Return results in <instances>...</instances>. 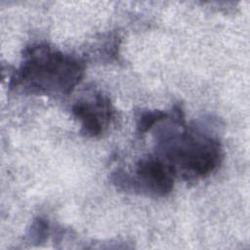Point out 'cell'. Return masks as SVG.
Returning <instances> with one entry per match:
<instances>
[{"instance_id":"obj_1","label":"cell","mask_w":250,"mask_h":250,"mask_svg":"<svg viewBox=\"0 0 250 250\" xmlns=\"http://www.w3.org/2000/svg\"><path fill=\"white\" fill-rule=\"evenodd\" d=\"M174 126L157 132L156 155L175 178L186 181L209 176L222 163L224 152L220 141L197 126L186 127L183 110L173 108Z\"/></svg>"},{"instance_id":"obj_2","label":"cell","mask_w":250,"mask_h":250,"mask_svg":"<svg viewBox=\"0 0 250 250\" xmlns=\"http://www.w3.org/2000/svg\"><path fill=\"white\" fill-rule=\"evenodd\" d=\"M84 72L82 59L46 43H36L24 48L21 62L9 85L24 94L68 95L80 83Z\"/></svg>"},{"instance_id":"obj_3","label":"cell","mask_w":250,"mask_h":250,"mask_svg":"<svg viewBox=\"0 0 250 250\" xmlns=\"http://www.w3.org/2000/svg\"><path fill=\"white\" fill-rule=\"evenodd\" d=\"M111 179L117 188L125 191L164 196L173 189L175 177L157 156H148L140 159L132 172L117 170Z\"/></svg>"},{"instance_id":"obj_4","label":"cell","mask_w":250,"mask_h":250,"mask_svg":"<svg viewBox=\"0 0 250 250\" xmlns=\"http://www.w3.org/2000/svg\"><path fill=\"white\" fill-rule=\"evenodd\" d=\"M71 111L81 123V135L96 138L102 135L110 121L113 107L106 97L98 93L93 99L77 101Z\"/></svg>"},{"instance_id":"obj_5","label":"cell","mask_w":250,"mask_h":250,"mask_svg":"<svg viewBox=\"0 0 250 250\" xmlns=\"http://www.w3.org/2000/svg\"><path fill=\"white\" fill-rule=\"evenodd\" d=\"M169 117L170 113L158 109L143 111L137 119V131L140 134H144L149 131L155 124L167 120Z\"/></svg>"},{"instance_id":"obj_6","label":"cell","mask_w":250,"mask_h":250,"mask_svg":"<svg viewBox=\"0 0 250 250\" xmlns=\"http://www.w3.org/2000/svg\"><path fill=\"white\" fill-rule=\"evenodd\" d=\"M49 224L43 218H36L27 231V240L31 244L38 245L48 238Z\"/></svg>"}]
</instances>
